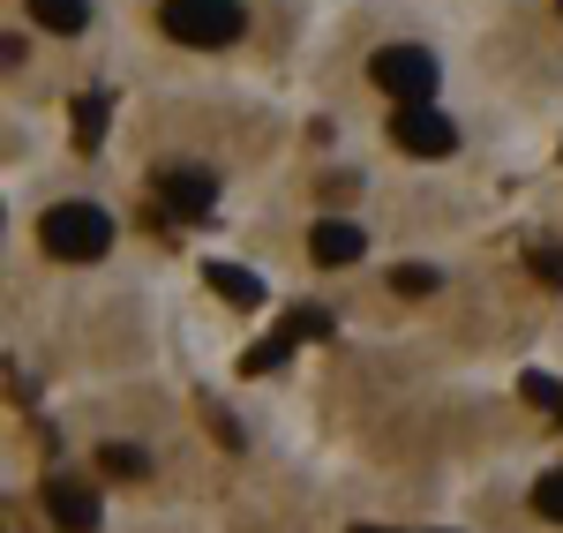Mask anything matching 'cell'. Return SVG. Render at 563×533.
Instances as JSON below:
<instances>
[{
	"mask_svg": "<svg viewBox=\"0 0 563 533\" xmlns=\"http://www.w3.org/2000/svg\"><path fill=\"white\" fill-rule=\"evenodd\" d=\"M390 143L413 151V158H451V151H459V129H451L443 106H398V113H390Z\"/></svg>",
	"mask_w": 563,
	"mask_h": 533,
	"instance_id": "5",
	"label": "cell"
},
{
	"mask_svg": "<svg viewBox=\"0 0 563 533\" xmlns=\"http://www.w3.org/2000/svg\"><path fill=\"white\" fill-rule=\"evenodd\" d=\"M203 421H211L218 444H241V429H233V413H225V406H203Z\"/></svg>",
	"mask_w": 563,
	"mask_h": 533,
	"instance_id": "17",
	"label": "cell"
},
{
	"mask_svg": "<svg viewBox=\"0 0 563 533\" xmlns=\"http://www.w3.org/2000/svg\"><path fill=\"white\" fill-rule=\"evenodd\" d=\"M211 203H218V174L211 166H158V211H166L174 225L211 219Z\"/></svg>",
	"mask_w": 563,
	"mask_h": 533,
	"instance_id": "4",
	"label": "cell"
},
{
	"mask_svg": "<svg viewBox=\"0 0 563 533\" xmlns=\"http://www.w3.org/2000/svg\"><path fill=\"white\" fill-rule=\"evenodd\" d=\"M98 466H106L113 481H143V474H151V458H143L135 444H106V451H98Z\"/></svg>",
	"mask_w": 563,
	"mask_h": 533,
	"instance_id": "11",
	"label": "cell"
},
{
	"mask_svg": "<svg viewBox=\"0 0 563 533\" xmlns=\"http://www.w3.org/2000/svg\"><path fill=\"white\" fill-rule=\"evenodd\" d=\"M203 278H211V286L225 293V301H233V309H256V301H263V286H256V278H249L241 264H211Z\"/></svg>",
	"mask_w": 563,
	"mask_h": 533,
	"instance_id": "9",
	"label": "cell"
},
{
	"mask_svg": "<svg viewBox=\"0 0 563 533\" xmlns=\"http://www.w3.org/2000/svg\"><path fill=\"white\" fill-rule=\"evenodd\" d=\"M376 90H390V106H435V53L429 45H384L368 60Z\"/></svg>",
	"mask_w": 563,
	"mask_h": 533,
	"instance_id": "3",
	"label": "cell"
},
{
	"mask_svg": "<svg viewBox=\"0 0 563 533\" xmlns=\"http://www.w3.org/2000/svg\"><path fill=\"white\" fill-rule=\"evenodd\" d=\"M38 241H45V256H60V264H98L113 248V219L98 203H53L38 219Z\"/></svg>",
	"mask_w": 563,
	"mask_h": 533,
	"instance_id": "1",
	"label": "cell"
},
{
	"mask_svg": "<svg viewBox=\"0 0 563 533\" xmlns=\"http://www.w3.org/2000/svg\"><path fill=\"white\" fill-rule=\"evenodd\" d=\"M45 519L60 533H90L98 526V489L76 481V474H53V481H45Z\"/></svg>",
	"mask_w": 563,
	"mask_h": 533,
	"instance_id": "6",
	"label": "cell"
},
{
	"mask_svg": "<svg viewBox=\"0 0 563 533\" xmlns=\"http://www.w3.org/2000/svg\"><path fill=\"white\" fill-rule=\"evenodd\" d=\"M390 286L421 301V293H435V270H429V264H398V270H390Z\"/></svg>",
	"mask_w": 563,
	"mask_h": 533,
	"instance_id": "14",
	"label": "cell"
},
{
	"mask_svg": "<svg viewBox=\"0 0 563 533\" xmlns=\"http://www.w3.org/2000/svg\"><path fill=\"white\" fill-rule=\"evenodd\" d=\"M556 8H563V0H556Z\"/></svg>",
	"mask_w": 563,
	"mask_h": 533,
	"instance_id": "19",
	"label": "cell"
},
{
	"mask_svg": "<svg viewBox=\"0 0 563 533\" xmlns=\"http://www.w3.org/2000/svg\"><path fill=\"white\" fill-rule=\"evenodd\" d=\"M286 331H294V338H331V315H323V309H294Z\"/></svg>",
	"mask_w": 563,
	"mask_h": 533,
	"instance_id": "15",
	"label": "cell"
},
{
	"mask_svg": "<svg viewBox=\"0 0 563 533\" xmlns=\"http://www.w3.org/2000/svg\"><path fill=\"white\" fill-rule=\"evenodd\" d=\"M158 23H166V38L174 45H196V53H211V45H233L241 38V0H158Z\"/></svg>",
	"mask_w": 563,
	"mask_h": 533,
	"instance_id": "2",
	"label": "cell"
},
{
	"mask_svg": "<svg viewBox=\"0 0 563 533\" xmlns=\"http://www.w3.org/2000/svg\"><path fill=\"white\" fill-rule=\"evenodd\" d=\"M76 143H84V151L106 143V90H84V98H76Z\"/></svg>",
	"mask_w": 563,
	"mask_h": 533,
	"instance_id": "10",
	"label": "cell"
},
{
	"mask_svg": "<svg viewBox=\"0 0 563 533\" xmlns=\"http://www.w3.org/2000/svg\"><path fill=\"white\" fill-rule=\"evenodd\" d=\"M526 399H541V406H556V413H563V391L549 384V376H526Z\"/></svg>",
	"mask_w": 563,
	"mask_h": 533,
	"instance_id": "18",
	"label": "cell"
},
{
	"mask_svg": "<svg viewBox=\"0 0 563 533\" xmlns=\"http://www.w3.org/2000/svg\"><path fill=\"white\" fill-rule=\"evenodd\" d=\"M533 270H541L549 286H563V248H549V241H541V248H533Z\"/></svg>",
	"mask_w": 563,
	"mask_h": 533,
	"instance_id": "16",
	"label": "cell"
},
{
	"mask_svg": "<svg viewBox=\"0 0 563 533\" xmlns=\"http://www.w3.org/2000/svg\"><path fill=\"white\" fill-rule=\"evenodd\" d=\"M533 511H541L549 526H563V466H556V474H541V481H533Z\"/></svg>",
	"mask_w": 563,
	"mask_h": 533,
	"instance_id": "13",
	"label": "cell"
},
{
	"mask_svg": "<svg viewBox=\"0 0 563 533\" xmlns=\"http://www.w3.org/2000/svg\"><path fill=\"white\" fill-rule=\"evenodd\" d=\"M361 248H368V233L346 225V219H323L308 233V256H316V264H361Z\"/></svg>",
	"mask_w": 563,
	"mask_h": 533,
	"instance_id": "7",
	"label": "cell"
},
{
	"mask_svg": "<svg viewBox=\"0 0 563 533\" xmlns=\"http://www.w3.org/2000/svg\"><path fill=\"white\" fill-rule=\"evenodd\" d=\"M31 23L53 38H76V31H90V0H31Z\"/></svg>",
	"mask_w": 563,
	"mask_h": 533,
	"instance_id": "8",
	"label": "cell"
},
{
	"mask_svg": "<svg viewBox=\"0 0 563 533\" xmlns=\"http://www.w3.org/2000/svg\"><path fill=\"white\" fill-rule=\"evenodd\" d=\"M286 354H294V331H271V338H263L256 354L241 360V376H263V368H278V360H286Z\"/></svg>",
	"mask_w": 563,
	"mask_h": 533,
	"instance_id": "12",
	"label": "cell"
}]
</instances>
